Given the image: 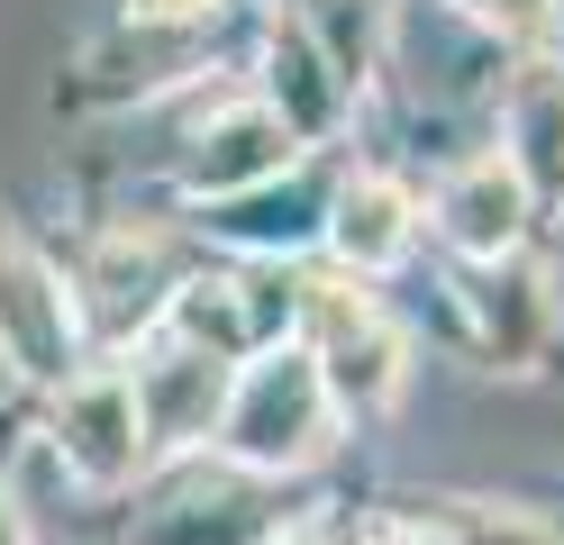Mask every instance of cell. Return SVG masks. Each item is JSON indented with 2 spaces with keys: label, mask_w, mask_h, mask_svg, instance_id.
Returning <instances> with one entry per match:
<instances>
[{
  "label": "cell",
  "mask_w": 564,
  "mask_h": 545,
  "mask_svg": "<svg viewBox=\"0 0 564 545\" xmlns=\"http://www.w3.org/2000/svg\"><path fill=\"white\" fill-rule=\"evenodd\" d=\"M328 436H337V400H328V373H319L310 346H264L228 382L219 446L246 472H301V464L328 455Z\"/></svg>",
  "instance_id": "1"
},
{
  "label": "cell",
  "mask_w": 564,
  "mask_h": 545,
  "mask_svg": "<svg viewBox=\"0 0 564 545\" xmlns=\"http://www.w3.org/2000/svg\"><path fill=\"white\" fill-rule=\"evenodd\" d=\"M55 446H64V464H74L91 491L137 482V472H147V455H155V427H147V400H137V373H119V363H91V373L64 382Z\"/></svg>",
  "instance_id": "2"
},
{
  "label": "cell",
  "mask_w": 564,
  "mask_h": 545,
  "mask_svg": "<svg viewBox=\"0 0 564 545\" xmlns=\"http://www.w3.org/2000/svg\"><path fill=\"white\" fill-rule=\"evenodd\" d=\"M310 355H319V373H328V400L356 410V418L401 391V337L373 318L365 291H346V282H310Z\"/></svg>",
  "instance_id": "3"
},
{
  "label": "cell",
  "mask_w": 564,
  "mask_h": 545,
  "mask_svg": "<svg viewBox=\"0 0 564 545\" xmlns=\"http://www.w3.org/2000/svg\"><path fill=\"white\" fill-rule=\"evenodd\" d=\"M0 355L28 382H74V291L0 237Z\"/></svg>",
  "instance_id": "4"
},
{
  "label": "cell",
  "mask_w": 564,
  "mask_h": 545,
  "mask_svg": "<svg viewBox=\"0 0 564 545\" xmlns=\"http://www.w3.org/2000/svg\"><path fill=\"white\" fill-rule=\"evenodd\" d=\"M528 218H538V200H528V182L510 155H474L465 173H446L437 192V228L455 254H474V264H501V254H519Z\"/></svg>",
  "instance_id": "5"
},
{
  "label": "cell",
  "mask_w": 564,
  "mask_h": 545,
  "mask_svg": "<svg viewBox=\"0 0 564 545\" xmlns=\"http://www.w3.org/2000/svg\"><path fill=\"white\" fill-rule=\"evenodd\" d=\"M292 155H301V128L282 119V109H228L219 128L200 137V155H192V192H256V182H273V173H292Z\"/></svg>",
  "instance_id": "6"
},
{
  "label": "cell",
  "mask_w": 564,
  "mask_h": 545,
  "mask_svg": "<svg viewBox=\"0 0 564 545\" xmlns=\"http://www.w3.org/2000/svg\"><path fill=\"white\" fill-rule=\"evenodd\" d=\"M328 246H337V264H346V273H382V264H401V254H410V192H401V182H382V173L346 182L337 209H328Z\"/></svg>",
  "instance_id": "7"
},
{
  "label": "cell",
  "mask_w": 564,
  "mask_h": 545,
  "mask_svg": "<svg viewBox=\"0 0 564 545\" xmlns=\"http://www.w3.org/2000/svg\"><path fill=\"white\" fill-rule=\"evenodd\" d=\"M510 164L528 182V200H564V73H528L510 91Z\"/></svg>",
  "instance_id": "8"
},
{
  "label": "cell",
  "mask_w": 564,
  "mask_h": 545,
  "mask_svg": "<svg viewBox=\"0 0 564 545\" xmlns=\"http://www.w3.org/2000/svg\"><path fill=\"white\" fill-rule=\"evenodd\" d=\"M137 400H147V427L155 436H209L219 410H228V363L173 355L164 373H137Z\"/></svg>",
  "instance_id": "9"
},
{
  "label": "cell",
  "mask_w": 564,
  "mask_h": 545,
  "mask_svg": "<svg viewBox=\"0 0 564 545\" xmlns=\"http://www.w3.org/2000/svg\"><path fill=\"white\" fill-rule=\"evenodd\" d=\"M173 337L183 355H209V363H256V309H246L237 282H192L183 301H173Z\"/></svg>",
  "instance_id": "10"
},
{
  "label": "cell",
  "mask_w": 564,
  "mask_h": 545,
  "mask_svg": "<svg viewBox=\"0 0 564 545\" xmlns=\"http://www.w3.org/2000/svg\"><path fill=\"white\" fill-rule=\"evenodd\" d=\"M437 536L446 545H564V527L501 509V500H437Z\"/></svg>",
  "instance_id": "11"
},
{
  "label": "cell",
  "mask_w": 564,
  "mask_h": 545,
  "mask_svg": "<svg viewBox=\"0 0 564 545\" xmlns=\"http://www.w3.org/2000/svg\"><path fill=\"white\" fill-rule=\"evenodd\" d=\"M482 10L501 19V28H546V19H555V0H482Z\"/></svg>",
  "instance_id": "12"
},
{
  "label": "cell",
  "mask_w": 564,
  "mask_h": 545,
  "mask_svg": "<svg viewBox=\"0 0 564 545\" xmlns=\"http://www.w3.org/2000/svg\"><path fill=\"white\" fill-rule=\"evenodd\" d=\"M365 545H446V536H437V527H410V519H392V527H373Z\"/></svg>",
  "instance_id": "13"
},
{
  "label": "cell",
  "mask_w": 564,
  "mask_h": 545,
  "mask_svg": "<svg viewBox=\"0 0 564 545\" xmlns=\"http://www.w3.org/2000/svg\"><path fill=\"white\" fill-rule=\"evenodd\" d=\"M137 10H147V19H209L219 0H137Z\"/></svg>",
  "instance_id": "14"
},
{
  "label": "cell",
  "mask_w": 564,
  "mask_h": 545,
  "mask_svg": "<svg viewBox=\"0 0 564 545\" xmlns=\"http://www.w3.org/2000/svg\"><path fill=\"white\" fill-rule=\"evenodd\" d=\"M0 545H28V519H19V500L0 491Z\"/></svg>",
  "instance_id": "15"
},
{
  "label": "cell",
  "mask_w": 564,
  "mask_h": 545,
  "mask_svg": "<svg viewBox=\"0 0 564 545\" xmlns=\"http://www.w3.org/2000/svg\"><path fill=\"white\" fill-rule=\"evenodd\" d=\"M474 10H482V0H474Z\"/></svg>",
  "instance_id": "16"
}]
</instances>
